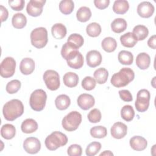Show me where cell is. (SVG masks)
Masks as SVG:
<instances>
[{
    "instance_id": "obj_1",
    "label": "cell",
    "mask_w": 156,
    "mask_h": 156,
    "mask_svg": "<svg viewBox=\"0 0 156 156\" xmlns=\"http://www.w3.org/2000/svg\"><path fill=\"white\" fill-rule=\"evenodd\" d=\"M2 113L6 120L14 121L23 114L24 105L19 99H12L4 104Z\"/></svg>"
},
{
    "instance_id": "obj_2",
    "label": "cell",
    "mask_w": 156,
    "mask_h": 156,
    "mask_svg": "<svg viewBox=\"0 0 156 156\" xmlns=\"http://www.w3.org/2000/svg\"><path fill=\"white\" fill-rule=\"evenodd\" d=\"M135 77L133 71L130 68H122L118 73H115L110 80L111 83L115 87L120 88L127 85Z\"/></svg>"
},
{
    "instance_id": "obj_3",
    "label": "cell",
    "mask_w": 156,
    "mask_h": 156,
    "mask_svg": "<svg viewBox=\"0 0 156 156\" xmlns=\"http://www.w3.org/2000/svg\"><path fill=\"white\" fill-rule=\"evenodd\" d=\"M68 143L66 135L59 131H55L48 135L44 141L45 146L49 151H55Z\"/></svg>"
},
{
    "instance_id": "obj_4",
    "label": "cell",
    "mask_w": 156,
    "mask_h": 156,
    "mask_svg": "<svg viewBox=\"0 0 156 156\" xmlns=\"http://www.w3.org/2000/svg\"><path fill=\"white\" fill-rule=\"evenodd\" d=\"M46 99L47 95L43 90H35L30 94L29 99L30 106L34 111H41L45 107Z\"/></svg>"
},
{
    "instance_id": "obj_5",
    "label": "cell",
    "mask_w": 156,
    "mask_h": 156,
    "mask_svg": "<svg viewBox=\"0 0 156 156\" xmlns=\"http://www.w3.org/2000/svg\"><path fill=\"white\" fill-rule=\"evenodd\" d=\"M48 40V31L44 27H37L30 33L31 44L36 48H44L46 45Z\"/></svg>"
},
{
    "instance_id": "obj_6",
    "label": "cell",
    "mask_w": 156,
    "mask_h": 156,
    "mask_svg": "<svg viewBox=\"0 0 156 156\" xmlns=\"http://www.w3.org/2000/svg\"><path fill=\"white\" fill-rule=\"evenodd\" d=\"M82 122V115L77 111H73L66 115L62 119V125L67 131L76 130Z\"/></svg>"
},
{
    "instance_id": "obj_7",
    "label": "cell",
    "mask_w": 156,
    "mask_h": 156,
    "mask_svg": "<svg viewBox=\"0 0 156 156\" xmlns=\"http://www.w3.org/2000/svg\"><path fill=\"white\" fill-rule=\"evenodd\" d=\"M43 80L47 88L51 90H57L60 85L58 73L52 69L46 70L43 76Z\"/></svg>"
},
{
    "instance_id": "obj_8",
    "label": "cell",
    "mask_w": 156,
    "mask_h": 156,
    "mask_svg": "<svg viewBox=\"0 0 156 156\" xmlns=\"http://www.w3.org/2000/svg\"><path fill=\"white\" fill-rule=\"evenodd\" d=\"M150 98V93L147 90L141 89L139 90L137 93L136 99L135 103L136 110L139 112H146L149 108Z\"/></svg>"
},
{
    "instance_id": "obj_9",
    "label": "cell",
    "mask_w": 156,
    "mask_h": 156,
    "mask_svg": "<svg viewBox=\"0 0 156 156\" xmlns=\"http://www.w3.org/2000/svg\"><path fill=\"white\" fill-rule=\"evenodd\" d=\"M16 68V62L13 57H7L1 62L0 74L4 78H9L13 76Z\"/></svg>"
},
{
    "instance_id": "obj_10",
    "label": "cell",
    "mask_w": 156,
    "mask_h": 156,
    "mask_svg": "<svg viewBox=\"0 0 156 156\" xmlns=\"http://www.w3.org/2000/svg\"><path fill=\"white\" fill-rule=\"evenodd\" d=\"M45 2V0H30L26 7L27 13L34 17L40 16L43 12Z\"/></svg>"
},
{
    "instance_id": "obj_11",
    "label": "cell",
    "mask_w": 156,
    "mask_h": 156,
    "mask_svg": "<svg viewBox=\"0 0 156 156\" xmlns=\"http://www.w3.org/2000/svg\"><path fill=\"white\" fill-rule=\"evenodd\" d=\"M23 148L27 153L35 154L40 151L41 143L37 138L28 137L23 142Z\"/></svg>"
},
{
    "instance_id": "obj_12",
    "label": "cell",
    "mask_w": 156,
    "mask_h": 156,
    "mask_svg": "<svg viewBox=\"0 0 156 156\" xmlns=\"http://www.w3.org/2000/svg\"><path fill=\"white\" fill-rule=\"evenodd\" d=\"M78 48L74 44L67 41L65 43L61 49V55L66 61L70 60L74 58L79 53Z\"/></svg>"
},
{
    "instance_id": "obj_13",
    "label": "cell",
    "mask_w": 156,
    "mask_h": 156,
    "mask_svg": "<svg viewBox=\"0 0 156 156\" xmlns=\"http://www.w3.org/2000/svg\"><path fill=\"white\" fill-rule=\"evenodd\" d=\"M78 106L83 110H87L93 107L95 103L93 96L90 94L83 93L79 95L77 99Z\"/></svg>"
},
{
    "instance_id": "obj_14",
    "label": "cell",
    "mask_w": 156,
    "mask_h": 156,
    "mask_svg": "<svg viewBox=\"0 0 156 156\" xmlns=\"http://www.w3.org/2000/svg\"><path fill=\"white\" fill-rule=\"evenodd\" d=\"M154 9V6L150 2L143 1L138 5L137 13L140 16L147 18L153 15Z\"/></svg>"
},
{
    "instance_id": "obj_15",
    "label": "cell",
    "mask_w": 156,
    "mask_h": 156,
    "mask_svg": "<svg viewBox=\"0 0 156 156\" xmlns=\"http://www.w3.org/2000/svg\"><path fill=\"white\" fill-rule=\"evenodd\" d=\"M110 132L114 138L121 139L127 135V127L122 122H116L111 127Z\"/></svg>"
},
{
    "instance_id": "obj_16",
    "label": "cell",
    "mask_w": 156,
    "mask_h": 156,
    "mask_svg": "<svg viewBox=\"0 0 156 156\" xmlns=\"http://www.w3.org/2000/svg\"><path fill=\"white\" fill-rule=\"evenodd\" d=\"M101 54L96 50H91L87 52L86 55V61L88 66L95 68L99 66L102 62Z\"/></svg>"
},
{
    "instance_id": "obj_17",
    "label": "cell",
    "mask_w": 156,
    "mask_h": 156,
    "mask_svg": "<svg viewBox=\"0 0 156 156\" xmlns=\"http://www.w3.org/2000/svg\"><path fill=\"white\" fill-rule=\"evenodd\" d=\"M130 147L135 151H141L144 150L147 146V140L141 136H134L129 141Z\"/></svg>"
},
{
    "instance_id": "obj_18",
    "label": "cell",
    "mask_w": 156,
    "mask_h": 156,
    "mask_svg": "<svg viewBox=\"0 0 156 156\" xmlns=\"http://www.w3.org/2000/svg\"><path fill=\"white\" fill-rule=\"evenodd\" d=\"M20 69L21 73L24 75H29L33 73L35 69L34 60L29 57L23 58L20 65Z\"/></svg>"
},
{
    "instance_id": "obj_19",
    "label": "cell",
    "mask_w": 156,
    "mask_h": 156,
    "mask_svg": "<svg viewBox=\"0 0 156 156\" xmlns=\"http://www.w3.org/2000/svg\"><path fill=\"white\" fill-rule=\"evenodd\" d=\"M151 63L150 56L146 52H141L136 58V65L141 69H146Z\"/></svg>"
},
{
    "instance_id": "obj_20",
    "label": "cell",
    "mask_w": 156,
    "mask_h": 156,
    "mask_svg": "<svg viewBox=\"0 0 156 156\" xmlns=\"http://www.w3.org/2000/svg\"><path fill=\"white\" fill-rule=\"evenodd\" d=\"M21 129L24 133H31L38 129V124L34 119L28 118L22 122Z\"/></svg>"
},
{
    "instance_id": "obj_21",
    "label": "cell",
    "mask_w": 156,
    "mask_h": 156,
    "mask_svg": "<svg viewBox=\"0 0 156 156\" xmlns=\"http://www.w3.org/2000/svg\"><path fill=\"white\" fill-rule=\"evenodd\" d=\"M66 28L62 23H56L51 28L52 35L55 39L60 40L63 38L66 35Z\"/></svg>"
},
{
    "instance_id": "obj_22",
    "label": "cell",
    "mask_w": 156,
    "mask_h": 156,
    "mask_svg": "<svg viewBox=\"0 0 156 156\" xmlns=\"http://www.w3.org/2000/svg\"><path fill=\"white\" fill-rule=\"evenodd\" d=\"M71 100L68 96L66 94H60L58 96L55 100V107L59 110H64L70 105Z\"/></svg>"
},
{
    "instance_id": "obj_23",
    "label": "cell",
    "mask_w": 156,
    "mask_h": 156,
    "mask_svg": "<svg viewBox=\"0 0 156 156\" xmlns=\"http://www.w3.org/2000/svg\"><path fill=\"white\" fill-rule=\"evenodd\" d=\"M16 134L15 126L10 124H4L1 129V135L5 140L12 139Z\"/></svg>"
},
{
    "instance_id": "obj_24",
    "label": "cell",
    "mask_w": 156,
    "mask_h": 156,
    "mask_svg": "<svg viewBox=\"0 0 156 156\" xmlns=\"http://www.w3.org/2000/svg\"><path fill=\"white\" fill-rule=\"evenodd\" d=\"M120 41L126 48H132L137 43V40L132 32H127L120 37Z\"/></svg>"
},
{
    "instance_id": "obj_25",
    "label": "cell",
    "mask_w": 156,
    "mask_h": 156,
    "mask_svg": "<svg viewBox=\"0 0 156 156\" xmlns=\"http://www.w3.org/2000/svg\"><path fill=\"white\" fill-rule=\"evenodd\" d=\"M63 80L66 87L73 88L77 86L79 82V77L77 74L73 72H68L63 76Z\"/></svg>"
},
{
    "instance_id": "obj_26",
    "label": "cell",
    "mask_w": 156,
    "mask_h": 156,
    "mask_svg": "<svg viewBox=\"0 0 156 156\" xmlns=\"http://www.w3.org/2000/svg\"><path fill=\"white\" fill-rule=\"evenodd\" d=\"M129 9V4L127 1L117 0L115 1L113 5V10L117 14H124Z\"/></svg>"
},
{
    "instance_id": "obj_27",
    "label": "cell",
    "mask_w": 156,
    "mask_h": 156,
    "mask_svg": "<svg viewBox=\"0 0 156 156\" xmlns=\"http://www.w3.org/2000/svg\"><path fill=\"white\" fill-rule=\"evenodd\" d=\"M27 23L26 16L22 13H15L12 19V26L16 29H23Z\"/></svg>"
},
{
    "instance_id": "obj_28",
    "label": "cell",
    "mask_w": 156,
    "mask_h": 156,
    "mask_svg": "<svg viewBox=\"0 0 156 156\" xmlns=\"http://www.w3.org/2000/svg\"><path fill=\"white\" fill-rule=\"evenodd\" d=\"M127 27V24L126 21L121 18L115 19L111 23L112 30L117 34L121 33L124 32Z\"/></svg>"
},
{
    "instance_id": "obj_29",
    "label": "cell",
    "mask_w": 156,
    "mask_h": 156,
    "mask_svg": "<svg viewBox=\"0 0 156 156\" xmlns=\"http://www.w3.org/2000/svg\"><path fill=\"white\" fill-rule=\"evenodd\" d=\"M132 34L137 41L144 40L149 34L148 29L144 25H137L133 29Z\"/></svg>"
},
{
    "instance_id": "obj_30",
    "label": "cell",
    "mask_w": 156,
    "mask_h": 156,
    "mask_svg": "<svg viewBox=\"0 0 156 156\" xmlns=\"http://www.w3.org/2000/svg\"><path fill=\"white\" fill-rule=\"evenodd\" d=\"M91 16V12L88 7L83 6L80 7L76 13V18L80 22L85 23L88 21Z\"/></svg>"
},
{
    "instance_id": "obj_31",
    "label": "cell",
    "mask_w": 156,
    "mask_h": 156,
    "mask_svg": "<svg viewBox=\"0 0 156 156\" xmlns=\"http://www.w3.org/2000/svg\"><path fill=\"white\" fill-rule=\"evenodd\" d=\"M94 78L96 82L99 84L105 83L108 77V72L104 68H100L97 69L93 74Z\"/></svg>"
},
{
    "instance_id": "obj_32",
    "label": "cell",
    "mask_w": 156,
    "mask_h": 156,
    "mask_svg": "<svg viewBox=\"0 0 156 156\" xmlns=\"http://www.w3.org/2000/svg\"><path fill=\"white\" fill-rule=\"evenodd\" d=\"M101 46L102 49L107 52H112L116 49L117 47V43L115 38L108 37H105L102 41Z\"/></svg>"
},
{
    "instance_id": "obj_33",
    "label": "cell",
    "mask_w": 156,
    "mask_h": 156,
    "mask_svg": "<svg viewBox=\"0 0 156 156\" xmlns=\"http://www.w3.org/2000/svg\"><path fill=\"white\" fill-rule=\"evenodd\" d=\"M118 58L120 63L125 65H130L133 62V54L130 51L125 50H122L119 52Z\"/></svg>"
},
{
    "instance_id": "obj_34",
    "label": "cell",
    "mask_w": 156,
    "mask_h": 156,
    "mask_svg": "<svg viewBox=\"0 0 156 156\" xmlns=\"http://www.w3.org/2000/svg\"><path fill=\"white\" fill-rule=\"evenodd\" d=\"M74 8V4L71 0H63L59 3V9L64 15H69L71 13Z\"/></svg>"
},
{
    "instance_id": "obj_35",
    "label": "cell",
    "mask_w": 156,
    "mask_h": 156,
    "mask_svg": "<svg viewBox=\"0 0 156 156\" xmlns=\"http://www.w3.org/2000/svg\"><path fill=\"white\" fill-rule=\"evenodd\" d=\"M121 118L126 121H131L135 116V112L133 107L130 105H126L121 110Z\"/></svg>"
},
{
    "instance_id": "obj_36",
    "label": "cell",
    "mask_w": 156,
    "mask_h": 156,
    "mask_svg": "<svg viewBox=\"0 0 156 156\" xmlns=\"http://www.w3.org/2000/svg\"><path fill=\"white\" fill-rule=\"evenodd\" d=\"M90 135L96 138H102L107 136V130L105 127L102 126H94L90 129Z\"/></svg>"
},
{
    "instance_id": "obj_37",
    "label": "cell",
    "mask_w": 156,
    "mask_h": 156,
    "mask_svg": "<svg viewBox=\"0 0 156 156\" xmlns=\"http://www.w3.org/2000/svg\"><path fill=\"white\" fill-rule=\"evenodd\" d=\"M101 27L97 23H90L86 27V32L88 35L91 37H96L99 36L101 32Z\"/></svg>"
},
{
    "instance_id": "obj_38",
    "label": "cell",
    "mask_w": 156,
    "mask_h": 156,
    "mask_svg": "<svg viewBox=\"0 0 156 156\" xmlns=\"http://www.w3.org/2000/svg\"><path fill=\"white\" fill-rule=\"evenodd\" d=\"M68 65L73 69H80L82 67L83 65V57L82 54L79 52V53L73 59L66 61Z\"/></svg>"
},
{
    "instance_id": "obj_39",
    "label": "cell",
    "mask_w": 156,
    "mask_h": 156,
    "mask_svg": "<svg viewBox=\"0 0 156 156\" xmlns=\"http://www.w3.org/2000/svg\"><path fill=\"white\" fill-rule=\"evenodd\" d=\"M101 149V144L99 142L94 141L90 143L85 150L86 155L88 156H94Z\"/></svg>"
},
{
    "instance_id": "obj_40",
    "label": "cell",
    "mask_w": 156,
    "mask_h": 156,
    "mask_svg": "<svg viewBox=\"0 0 156 156\" xmlns=\"http://www.w3.org/2000/svg\"><path fill=\"white\" fill-rule=\"evenodd\" d=\"M21 82L19 80H12L6 85V91L9 94L16 93L21 88Z\"/></svg>"
},
{
    "instance_id": "obj_41",
    "label": "cell",
    "mask_w": 156,
    "mask_h": 156,
    "mask_svg": "<svg viewBox=\"0 0 156 156\" xmlns=\"http://www.w3.org/2000/svg\"><path fill=\"white\" fill-rule=\"evenodd\" d=\"M96 84L95 79L90 76H86L82 81V87L87 91L93 90L96 87Z\"/></svg>"
},
{
    "instance_id": "obj_42",
    "label": "cell",
    "mask_w": 156,
    "mask_h": 156,
    "mask_svg": "<svg viewBox=\"0 0 156 156\" xmlns=\"http://www.w3.org/2000/svg\"><path fill=\"white\" fill-rule=\"evenodd\" d=\"M67 41L74 44L76 46L79 48L83 45L84 43V40L83 37L80 34H73L69 36Z\"/></svg>"
},
{
    "instance_id": "obj_43",
    "label": "cell",
    "mask_w": 156,
    "mask_h": 156,
    "mask_svg": "<svg viewBox=\"0 0 156 156\" xmlns=\"http://www.w3.org/2000/svg\"><path fill=\"white\" fill-rule=\"evenodd\" d=\"M88 119L91 123L99 122L101 119V113L98 108H94L91 110L88 114Z\"/></svg>"
},
{
    "instance_id": "obj_44",
    "label": "cell",
    "mask_w": 156,
    "mask_h": 156,
    "mask_svg": "<svg viewBox=\"0 0 156 156\" xmlns=\"http://www.w3.org/2000/svg\"><path fill=\"white\" fill-rule=\"evenodd\" d=\"M82 153V149L80 145L77 144H71L67 150V154L69 156H80Z\"/></svg>"
},
{
    "instance_id": "obj_45",
    "label": "cell",
    "mask_w": 156,
    "mask_h": 156,
    "mask_svg": "<svg viewBox=\"0 0 156 156\" xmlns=\"http://www.w3.org/2000/svg\"><path fill=\"white\" fill-rule=\"evenodd\" d=\"M25 2L24 0H9V4L10 7L15 11L22 10L24 7Z\"/></svg>"
},
{
    "instance_id": "obj_46",
    "label": "cell",
    "mask_w": 156,
    "mask_h": 156,
    "mask_svg": "<svg viewBox=\"0 0 156 156\" xmlns=\"http://www.w3.org/2000/svg\"><path fill=\"white\" fill-rule=\"evenodd\" d=\"M119 95L121 99L125 102H130L133 100L131 93L127 90H119Z\"/></svg>"
},
{
    "instance_id": "obj_47",
    "label": "cell",
    "mask_w": 156,
    "mask_h": 156,
    "mask_svg": "<svg viewBox=\"0 0 156 156\" xmlns=\"http://www.w3.org/2000/svg\"><path fill=\"white\" fill-rule=\"evenodd\" d=\"M94 4L96 7H97L99 9H104L107 8L109 4L110 1L109 0H94Z\"/></svg>"
},
{
    "instance_id": "obj_48",
    "label": "cell",
    "mask_w": 156,
    "mask_h": 156,
    "mask_svg": "<svg viewBox=\"0 0 156 156\" xmlns=\"http://www.w3.org/2000/svg\"><path fill=\"white\" fill-rule=\"evenodd\" d=\"M0 10H1V22L5 21L7 20L8 16H9L8 10L2 5H0Z\"/></svg>"
},
{
    "instance_id": "obj_49",
    "label": "cell",
    "mask_w": 156,
    "mask_h": 156,
    "mask_svg": "<svg viewBox=\"0 0 156 156\" xmlns=\"http://www.w3.org/2000/svg\"><path fill=\"white\" fill-rule=\"evenodd\" d=\"M147 45L152 49H155L156 48V35L151 36L147 41Z\"/></svg>"
},
{
    "instance_id": "obj_50",
    "label": "cell",
    "mask_w": 156,
    "mask_h": 156,
    "mask_svg": "<svg viewBox=\"0 0 156 156\" xmlns=\"http://www.w3.org/2000/svg\"><path fill=\"white\" fill-rule=\"evenodd\" d=\"M99 155L100 156H102V155H106V156L108 155V156H109V155H113V154L110 151H105L103 152H102L101 154H100Z\"/></svg>"
}]
</instances>
